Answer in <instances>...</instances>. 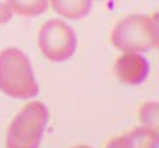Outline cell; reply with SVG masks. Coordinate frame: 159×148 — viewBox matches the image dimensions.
Masks as SVG:
<instances>
[{
  "mask_svg": "<svg viewBox=\"0 0 159 148\" xmlns=\"http://www.w3.org/2000/svg\"><path fill=\"white\" fill-rule=\"evenodd\" d=\"M0 91L16 99L34 98L39 91L30 59L17 48L0 52Z\"/></svg>",
  "mask_w": 159,
  "mask_h": 148,
  "instance_id": "obj_1",
  "label": "cell"
},
{
  "mask_svg": "<svg viewBox=\"0 0 159 148\" xmlns=\"http://www.w3.org/2000/svg\"><path fill=\"white\" fill-rule=\"evenodd\" d=\"M157 16L130 14L119 20L110 32V42L123 52H148L158 48Z\"/></svg>",
  "mask_w": 159,
  "mask_h": 148,
  "instance_id": "obj_2",
  "label": "cell"
},
{
  "mask_svg": "<svg viewBox=\"0 0 159 148\" xmlns=\"http://www.w3.org/2000/svg\"><path fill=\"white\" fill-rule=\"evenodd\" d=\"M49 120V110L42 102L27 104L8 124L6 148H38Z\"/></svg>",
  "mask_w": 159,
  "mask_h": 148,
  "instance_id": "obj_3",
  "label": "cell"
},
{
  "mask_svg": "<svg viewBox=\"0 0 159 148\" xmlns=\"http://www.w3.org/2000/svg\"><path fill=\"white\" fill-rule=\"evenodd\" d=\"M38 46L50 62H66L77 49V36L73 28L57 18L43 22L38 32Z\"/></svg>",
  "mask_w": 159,
  "mask_h": 148,
  "instance_id": "obj_4",
  "label": "cell"
},
{
  "mask_svg": "<svg viewBox=\"0 0 159 148\" xmlns=\"http://www.w3.org/2000/svg\"><path fill=\"white\" fill-rule=\"evenodd\" d=\"M115 73L123 84L138 85L149 74V63L144 56L135 52H124L115 63Z\"/></svg>",
  "mask_w": 159,
  "mask_h": 148,
  "instance_id": "obj_5",
  "label": "cell"
},
{
  "mask_svg": "<svg viewBox=\"0 0 159 148\" xmlns=\"http://www.w3.org/2000/svg\"><path fill=\"white\" fill-rule=\"evenodd\" d=\"M49 4L59 16L69 20H78L89 14L92 0H49Z\"/></svg>",
  "mask_w": 159,
  "mask_h": 148,
  "instance_id": "obj_6",
  "label": "cell"
},
{
  "mask_svg": "<svg viewBox=\"0 0 159 148\" xmlns=\"http://www.w3.org/2000/svg\"><path fill=\"white\" fill-rule=\"evenodd\" d=\"M11 13L20 17H36L49 8V0H6Z\"/></svg>",
  "mask_w": 159,
  "mask_h": 148,
  "instance_id": "obj_7",
  "label": "cell"
},
{
  "mask_svg": "<svg viewBox=\"0 0 159 148\" xmlns=\"http://www.w3.org/2000/svg\"><path fill=\"white\" fill-rule=\"evenodd\" d=\"M135 148H158L159 144V133L158 130L148 126L135 127L131 132L126 133Z\"/></svg>",
  "mask_w": 159,
  "mask_h": 148,
  "instance_id": "obj_8",
  "label": "cell"
},
{
  "mask_svg": "<svg viewBox=\"0 0 159 148\" xmlns=\"http://www.w3.org/2000/svg\"><path fill=\"white\" fill-rule=\"evenodd\" d=\"M140 120L144 126L158 130V106L155 102L144 104L140 110Z\"/></svg>",
  "mask_w": 159,
  "mask_h": 148,
  "instance_id": "obj_9",
  "label": "cell"
},
{
  "mask_svg": "<svg viewBox=\"0 0 159 148\" xmlns=\"http://www.w3.org/2000/svg\"><path fill=\"white\" fill-rule=\"evenodd\" d=\"M106 148H135V146L130 141V138L126 134H123L119 137H113L106 144Z\"/></svg>",
  "mask_w": 159,
  "mask_h": 148,
  "instance_id": "obj_10",
  "label": "cell"
},
{
  "mask_svg": "<svg viewBox=\"0 0 159 148\" xmlns=\"http://www.w3.org/2000/svg\"><path fill=\"white\" fill-rule=\"evenodd\" d=\"M11 17H13V13H11V10L8 8V6L6 4V3L0 2V25L7 24L11 20Z\"/></svg>",
  "mask_w": 159,
  "mask_h": 148,
  "instance_id": "obj_11",
  "label": "cell"
},
{
  "mask_svg": "<svg viewBox=\"0 0 159 148\" xmlns=\"http://www.w3.org/2000/svg\"><path fill=\"white\" fill-rule=\"evenodd\" d=\"M73 148H92L89 146H77V147H73Z\"/></svg>",
  "mask_w": 159,
  "mask_h": 148,
  "instance_id": "obj_12",
  "label": "cell"
}]
</instances>
